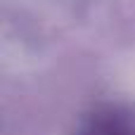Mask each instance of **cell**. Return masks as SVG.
Returning <instances> with one entry per match:
<instances>
[{
	"instance_id": "cell-1",
	"label": "cell",
	"mask_w": 135,
	"mask_h": 135,
	"mask_svg": "<svg viewBox=\"0 0 135 135\" xmlns=\"http://www.w3.org/2000/svg\"><path fill=\"white\" fill-rule=\"evenodd\" d=\"M74 135H135V109L123 104L97 107L83 116Z\"/></svg>"
}]
</instances>
